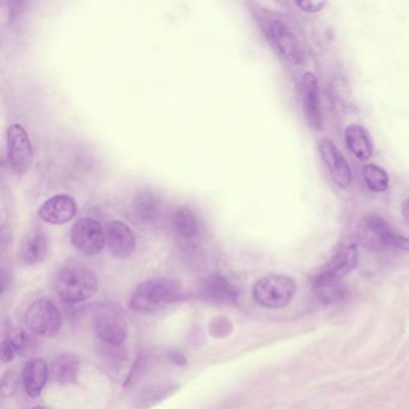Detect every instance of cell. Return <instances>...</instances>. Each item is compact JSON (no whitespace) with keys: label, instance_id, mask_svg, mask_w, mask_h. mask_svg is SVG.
Returning a JSON list of instances; mask_svg holds the SVG:
<instances>
[{"label":"cell","instance_id":"2e32d148","mask_svg":"<svg viewBox=\"0 0 409 409\" xmlns=\"http://www.w3.org/2000/svg\"><path fill=\"white\" fill-rule=\"evenodd\" d=\"M132 212L144 224H154L163 217V200L151 189L138 191L132 200Z\"/></svg>","mask_w":409,"mask_h":409},{"label":"cell","instance_id":"7a4b0ae2","mask_svg":"<svg viewBox=\"0 0 409 409\" xmlns=\"http://www.w3.org/2000/svg\"><path fill=\"white\" fill-rule=\"evenodd\" d=\"M356 239L367 250L376 252H409V239L395 232L383 217L367 215L356 227Z\"/></svg>","mask_w":409,"mask_h":409},{"label":"cell","instance_id":"277c9868","mask_svg":"<svg viewBox=\"0 0 409 409\" xmlns=\"http://www.w3.org/2000/svg\"><path fill=\"white\" fill-rule=\"evenodd\" d=\"M180 298V290L168 278H151L142 282L132 293L130 307L137 312H154Z\"/></svg>","mask_w":409,"mask_h":409},{"label":"cell","instance_id":"3957f363","mask_svg":"<svg viewBox=\"0 0 409 409\" xmlns=\"http://www.w3.org/2000/svg\"><path fill=\"white\" fill-rule=\"evenodd\" d=\"M97 275L82 264H67L59 273L55 290L62 301L76 304L88 300L97 293Z\"/></svg>","mask_w":409,"mask_h":409},{"label":"cell","instance_id":"4fadbf2b","mask_svg":"<svg viewBox=\"0 0 409 409\" xmlns=\"http://www.w3.org/2000/svg\"><path fill=\"white\" fill-rule=\"evenodd\" d=\"M106 245L116 258H129L136 250L135 234L131 228L121 221H112L104 229Z\"/></svg>","mask_w":409,"mask_h":409},{"label":"cell","instance_id":"9c48e42d","mask_svg":"<svg viewBox=\"0 0 409 409\" xmlns=\"http://www.w3.org/2000/svg\"><path fill=\"white\" fill-rule=\"evenodd\" d=\"M71 243L85 256H95L104 250L106 232L99 221L93 217H83L71 228Z\"/></svg>","mask_w":409,"mask_h":409},{"label":"cell","instance_id":"6da1fadb","mask_svg":"<svg viewBox=\"0 0 409 409\" xmlns=\"http://www.w3.org/2000/svg\"><path fill=\"white\" fill-rule=\"evenodd\" d=\"M261 26L266 38L285 62L300 65L305 60V47L300 34L287 21L275 15L264 16Z\"/></svg>","mask_w":409,"mask_h":409},{"label":"cell","instance_id":"ffe728a7","mask_svg":"<svg viewBox=\"0 0 409 409\" xmlns=\"http://www.w3.org/2000/svg\"><path fill=\"white\" fill-rule=\"evenodd\" d=\"M80 375V359L72 353H62L52 364V377L62 386L76 382Z\"/></svg>","mask_w":409,"mask_h":409},{"label":"cell","instance_id":"cb8c5ba5","mask_svg":"<svg viewBox=\"0 0 409 409\" xmlns=\"http://www.w3.org/2000/svg\"><path fill=\"white\" fill-rule=\"evenodd\" d=\"M364 180L366 186L373 192H384L389 187V177L386 170L376 165L364 167Z\"/></svg>","mask_w":409,"mask_h":409},{"label":"cell","instance_id":"52a82bcc","mask_svg":"<svg viewBox=\"0 0 409 409\" xmlns=\"http://www.w3.org/2000/svg\"><path fill=\"white\" fill-rule=\"evenodd\" d=\"M24 322L29 332L46 337L58 335L62 325L60 311L55 302L47 298L35 300L28 307Z\"/></svg>","mask_w":409,"mask_h":409},{"label":"cell","instance_id":"5bb4252c","mask_svg":"<svg viewBox=\"0 0 409 409\" xmlns=\"http://www.w3.org/2000/svg\"><path fill=\"white\" fill-rule=\"evenodd\" d=\"M77 214V204L67 195H57L48 198L39 210L41 220L50 224H64L72 220Z\"/></svg>","mask_w":409,"mask_h":409},{"label":"cell","instance_id":"5b68a950","mask_svg":"<svg viewBox=\"0 0 409 409\" xmlns=\"http://www.w3.org/2000/svg\"><path fill=\"white\" fill-rule=\"evenodd\" d=\"M297 290L293 278L286 275H269L253 287V298L266 309H282L290 304Z\"/></svg>","mask_w":409,"mask_h":409},{"label":"cell","instance_id":"9a60e30c","mask_svg":"<svg viewBox=\"0 0 409 409\" xmlns=\"http://www.w3.org/2000/svg\"><path fill=\"white\" fill-rule=\"evenodd\" d=\"M201 295L217 304H232L238 300L239 290L224 275L212 274L202 281Z\"/></svg>","mask_w":409,"mask_h":409},{"label":"cell","instance_id":"e0dca14e","mask_svg":"<svg viewBox=\"0 0 409 409\" xmlns=\"http://www.w3.org/2000/svg\"><path fill=\"white\" fill-rule=\"evenodd\" d=\"M356 263H358V247L355 246L354 244L344 245L336 252L335 256L322 269L320 274L325 278L341 281V278L354 269Z\"/></svg>","mask_w":409,"mask_h":409},{"label":"cell","instance_id":"484cf974","mask_svg":"<svg viewBox=\"0 0 409 409\" xmlns=\"http://www.w3.org/2000/svg\"><path fill=\"white\" fill-rule=\"evenodd\" d=\"M295 5L300 9L301 11L315 13V12L321 11L325 9L327 3L325 1H295Z\"/></svg>","mask_w":409,"mask_h":409},{"label":"cell","instance_id":"ba28073f","mask_svg":"<svg viewBox=\"0 0 409 409\" xmlns=\"http://www.w3.org/2000/svg\"><path fill=\"white\" fill-rule=\"evenodd\" d=\"M6 158L9 167L17 175L27 173L34 160L31 137L20 124H12L6 132Z\"/></svg>","mask_w":409,"mask_h":409},{"label":"cell","instance_id":"7402d4cb","mask_svg":"<svg viewBox=\"0 0 409 409\" xmlns=\"http://www.w3.org/2000/svg\"><path fill=\"white\" fill-rule=\"evenodd\" d=\"M312 290L317 299L325 304H332L342 300L347 294L342 282L325 278L321 274L317 275L313 280Z\"/></svg>","mask_w":409,"mask_h":409},{"label":"cell","instance_id":"d4e9b609","mask_svg":"<svg viewBox=\"0 0 409 409\" xmlns=\"http://www.w3.org/2000/svg\"><path fill=\"white\" fill-rule=\"evenodd\" d=\"M18 389V377L16 373L9 372L4 376L3 383H1V393L3 396H11L15 394L16 390Z\"/></svg>","mask_w":409,"mask_h":409},{"label":"cell","instance_id":"f546056e","mask_svg":"<svg viewBox=\"0 0 409 409\" xmlns=\"http://www.w3.org/2000/svg\"><path fill=\"white\" fill-rule=\"evenodd\" d=\"M401 214L403 220L405 221V224H409V196L405 198L403 203L401 205Z\"/></svg>","mask_w":409,"mask_h":409},{"label":"cell","instance_id":"603a6c76","mask_svg":"<svg viewBox=\"0 0 409 409\" xmlns=\"http://www.w3.org/2000/svg\"><path fill=\"white\" fill-rule=\"evenodd\" d=\"M177 386L174 384H161V386H153L144 389L136 401L135 407L138 409H147L151 405H155L165 398L170 396Z\"/></svg>","mask_w":409,"mask_h":409},{"label":"cell","instance_id":"8992f818","mask_svg":"<svg viewBox=\"0 0 409 409\" xmlns=\"http://www.w3.org/2000/svg\"><path fill=\"white\" fill-rule=\"evenodd\" d=\"M94 332L106 346L118 347L128 339V323L116 306L100 305L93 317Z\"/></svg>","mask_w":409,"mask_h":409},{"label":"cell","instance_id":"30bf717a","mask_svg":"<svg viewBox=\"0 0 409 409\" xmlns=\"http://www.w3.org/2000/svg\"><path fill=\"white\" fill-rule=\"evenodd\" d=\"M300 95L301 104H302L307 123L315 130H321L322 125H323V116H322L321 101H320V90H318L317 77L312 72H305L302 76Z\"/></svg>","mask_w":409,"mask_h":409},{"label":"cell","instance_id":"ac0fdd59","mask_svg":"<svg viewBox=\"0 0 409 409\" xmlns=\"http://www.w3.org/2000/svg\"><path fill=\"white\" fill-rule=\"evenodd\" d=\"M48 378V367L43 359H31L26 364L22 371L24 389L31 398L41 394Z\"/></svg>","mask_w":409,"mask_h":409},{"label":"cell","instance_id":"4316f807","mask_svg":"<svg viewBox=\"0 0 409 409\" xmlns=\"http://www.w3.org/2000/svg\"><path fill=\"white\" fill-rule=\"evenodd\" d=\"M16 349L12 346L11 342L5 339L1 344V348H0V358H1V361L3 363H10L15 358Z\"/></svg>","mask_w":409,"mask_h":409},{"label":"cell","instance_id":"7c38bea8","mask_svg":"<svg viewBox=\"0 0 409 409\" xmlns=\"http://www.w3.org/2000/svg\"><path fill=\"white\" fill-rule=\"evenodd\" d=\"M168 224L170 231L179 238V239L191 241L201 236L203 232L202 221L197 214L192 209L187 207H175L172 209L168 215Z\"/></svg>","mask_w":409,"mask_h":409},{"label":"cell","instance_id":"d6986e66","mask_svg":"<svg viewBox=\"0 0 409 409\" xmlns=\"http://www.w3.org/2000/svg\"><path fill=\"white\" fill-rule=\"evenodd\" d=\"M47 256V239L40 231L28 234L21 245L20 259L24 266H35L43 262Z\"/></svg>","mask_w":409,"mask_h":409},{"label":"cell","instance_id":"44dd1931","mask_svg":"<svg viewBox=\"0 0 409 409\" xmlns=\"http://www.w3.org/2000/svg\"><path fill=\"white\" fill-rule=\"evenodd\" d=\"M346 143L351 154L361 161H366L373 154V146L370 136L365 129L359 125H351L344 132Z\"/></svg>","mask_w":409,"mask_h":409},{"label":"cell","instance_id":"f1b7e54d","mask_svg":"<svg viewBox=\"0 0 409 409\" xmlns=\"http://www.w3.org/2000/svg\"><path fill=\"white\" fill-rule=\"evenodd\" d=\"M170 359L173 361V363L178 364V365H184L186 364V358L182 353L179 351H170Z\"/></svg>","mask_w":409,"mask_h":409},{"label":"cell","instance_id":"4dcf8cb0","mask_svg":"<svg viewBox=\"0 0 409 409\" xmlns=\"http://www.w3.org/2000/svg\"><path fill=\"white\" fill-rule=\"evenodd\" d=\"M33 409H50V408H47V407H43V405H38V407H35V408Z\"/></svg>","mask_w":409,"mask_h":409},{"label":"cell","instance_id":"8fae6325","mask_svg":"<svg viewBox=\"0 0 409 409\" xmlns=\"http://www.w3.org/2000/svg\"><path fill=\"white\" fill-rule=\"evenodd\" d=\"M318 147L334 182L340 189H347L351 182V170L347 160L329 139H322Z\"/></svg>","mask_w":409,"mask_h":409},{"label":"cell","instance_id":"83f0119b","mask_svg":"<svg viewBox=\"0 0 409 409\" xmlns=\"http://www.w3.org/2000/svg\"><path fill=\"white\" fill-rule=\"evenodd\" d=\"M8 340L11 342L12 346L15 348L16 351H21L26 346V335L22 330H17V332H12L11 335L9 336Z\"/></svg>","mask_w":409,"mask_h":409}]
</instances>
